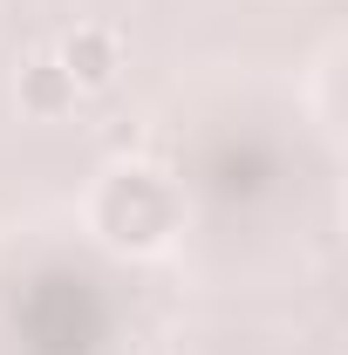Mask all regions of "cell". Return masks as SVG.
<instances>
[{"instance_id": "6da1fadb", "label": "cell", "mask_w": 348, "mask_h": 355, "mask_svg": "<svg viewBox=\"0 0 348 355\" xmlns=\"http://www.w3.org/2000/svg\"><path fill=\"white\" fill-rule=\"evenodd\" d=\"M69 76L103 83V76H110V42H103V35H76V42H69Z\"/></svg>"}]
</instances>
